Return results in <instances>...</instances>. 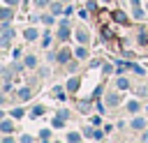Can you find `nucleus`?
<instances>
[{"instance_id":"obj_1","label":"nucleus","mask_w":148,"mask_h":143,"mask_svg":"<svg viewBox=\"0 0 148 143\" xmlns=\"http://www.w3.org/2000/svg\"><path fill=\"white\" fill-rule=\"evenodd\" d=\"M67 32H69V30H67V21H65V23L60 25V30H58V37H60V39H67Z\"/></svg>"},{"instance_id":"obj_2","label":"nucleus","mask_w":148,"mask_h":143,"mask_svg":"<svg viewBox=\"0 0 148 143\" xmlns=\"http://www.w3.org/2000/svg\"><path fill=\"white\" fill-rule=\"evenodd\" d=\"M58 60H60V62H67V60H69V51H67V48H62V51L58 53Z\"/></svg>"},{"instance_id":"obj_3","label":"nucleus","mask_w":148,"mask_h":143,"mask_svg":"<svg viewBox=\"0 0 148 143\" xmlns=\"http://www.w3.org/2000/svg\"><path fill=\"white\" fill-rule=\"evenodd\" d=\"M76 37H79V42H81V44H86V42H88V32H86V30H79V32H76Z\"/></svg>"},{"instance_id":"obj_4","label":"nucleus","mask_w":148,"mask_h":143,"mask_svg":"<svg viewBox=\"0 0 148 143\" xmlns=\"http://www.w3.org/2000/svg\"><path fill=\"white\" fill-rule=\"evenodd\" d=\"M0 129H2V131H12V122H9V120H2V122H0Z\"/></svg>"},{"instance_id":"obj_5","label":"nucleus","mask_w":148,"mask_h":143,"mask_svg":"<svg viewBox=\"0 0 148 143\" xmlns=\"http://www.w3.org/2000/svg\"><path fill=\"white\" fill-rule=\"evenodd\" d=\"M113 16H116V18H118V23H127V16H125V14H123V12H116V14H113Z\"/></svg>"},{"instance_id":"obj_6","label":"nucleus","mask_w":148,"mask_h":143,"mask_svg":"<svg viewBox=\"0 0 148 143\" xmlns=\"http://www.w3.org/2000/svg\"><path fill=\"white\" fill-rule=\"evenodd\" d=\"M25 37H28V39H35V37H37V30H35V28H28V30H25Z\"/></svg>"},{"instance_id":"obj_7","label":"nucleus","mask_w":148,"mask_h":143,"mask_svg":"<svg viewBox=\"0 0 148 143\" xmlns=\"http://www.w3.org/2000/svg\"><path fill=\"white\" fill-rule=\"evenodd\" d=\"M18 97H21V99H30V90H28V88L18 90Z\"/></svg>"},{"instance_id":"obj_8","label":"nucleus","mask_w":148,"mask_h":143,"mask_svg":"<svg viewBox=\"0 0 148 143\" xmlns=\"http://www.w3.org/2000/svg\"><path fill=\"white\" fill-rule=\"evenodd\" d=\"M143 125H146V122H143V118H136V120L132 122V127H134V129H141Z\"/></svg>"},{"instance_id":"obj_9","label":"nucleus","mask_w":148,"mask_h":143,"mask_svg":"<svg viewBox=\"0 0 148 143\" xmlns=\"http://www.w3.org/2000/svg\"><path fill=\"white\" fill-rule=\"evenodd\" d=\"M76 85H79V81H76V78H72V81L67 83V88H69V90H76Z\"/></svg>"},{"instance_id":"obj_10","label":"nucleus","mask_w":148,"mask_h":143,"mask_svg":"<svg viewBox=\"0 0 148 143\" xmlns=\"http://www.w3.org/2000/svg\"><path fill=\"white\" fill-rule=\"evenodd\" d=\"M42 113H44V108H42V106H35V111H32V115L37 118V115H42Z\"/></svg>"},{"instance_id":"obj_11","label":"nucleus","mask_w":148,"mask_h":143,"mask_svg":"<svg viewBox=\"0 0 148 143\" xmlns=\"http://www.w3.org/2000/svg\"><path fill=\"white\" fill-rule=\"evenodd\" d=\"M118 88H127V78H118Z\"/></svg>"},{"instance_id":"obj_12","label":"nucleus","mask_w":148,"mask_h":143,"mask_svg":"<svg viewBox=\"0 0 148 143\" xmlns=\"http://www.w3.org/2000/svg\"><path fill=\"white\" fill-rule=\"evenodd\" d=\"M12 115H14V118H21V115H23V111H21V108H14V111H12Z\"/></svg>"},{"instance_id":"obj_13","label":"nucleus","mask_w":148,"mask_h":143,"mask_svg":"<svg viewBox=\"0 0 148 143\" xmlns=\"http://www.w3.org/2000/svg\"><path fill=\"white\" fill-rule=\"evenodd\" d=\"M35 2H37L39 7H42V5H46V0H35Z\"/></svg>"},{"instance_id":"obj_14","label":"nucleus","mask_w":148,"mask_h":143,"mask_svg":"<svg viewBox=\"0 0 148 143\" xmlns=\"http://www.w3.org/2000/svg\"><path fill=\"white\" fill-rule=\"evenodd\" d=\"M5 2H7V5H16L18 0H5Z\"/></svg>"}]
</instances>
